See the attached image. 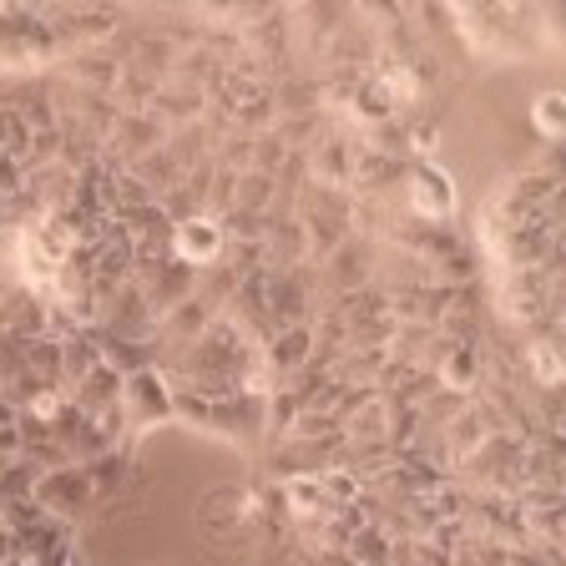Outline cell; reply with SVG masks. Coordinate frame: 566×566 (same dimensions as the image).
Here are the masks:
<instances>
[{
	"label": "cell",
	"mask_w": 566,
	"mask_h": 566,
	"mask_svg": "<svg viewBox=\"0 0 566 566\" xmlns=\"http://www.w3.org/2000/svg\"><path fill=\"white\" fill-rule=\"evenodd\" d=\"M410 198H415V208H420L424 218H440V212H450V202H455V188H450L446 172L420 167V172L410 177Z\"/></svg>",
	"instance_id": "1"
},
{
	"label": "cell",
	"mask_w": 566,
	"mask_h": 566,
	"mask_svg": "<svg viewBox=\"0 0 566 566\" xmlns=\"http://www.w3.org/2000/svg\"><path fill=\"white\" fill-rule=\"evenodd\" d=\"M218 243H223L218 223H202V218H192V223L177 228V248H182V259H192V263L218 259Z\"/></svg>",
	"instance_id": "2"
},
{
	"label": "cell",
	"mask_w": 566,
	"mask_h": 566,
	"mask_svg": "<svg viewBox=\"0 0 566 566\" xmlns=\"http://www.w3.org/2000/svg\"><path fill=\"white\" fill-rule=\"evenodd\" d=\"M536 127H542L546 137H556V132H562V92L536 96Z\"/></svg>",
	"instance_id": "3"
},
{
	"label": "cell",
	"mask_w": 566,
	"mask_h": 566,
	"mask_svg": "<svg viewBox=\"0 0 566 566\" xmlns=\"http://www.w3.org/2000/svg\"><path fill=\"white\" fill-rule=\"evenodd\" d=\"M531 359H536V375H542L546 385H552V379L562 375V369H556V354L546 349V344H531Z\"/></svg>",
	"instance_id": "4"
}]
</instances>
